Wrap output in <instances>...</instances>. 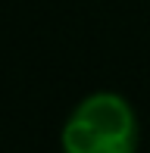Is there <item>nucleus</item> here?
<instances>
[{
	"mask_svg": "<svg viewBox=\"0 0 150 153\" xmlns=\"http://www.w3.org/2000/svg\"><path fill=\"white\" fill-rule=\"evenodd\" d=\"M138 113L116 91H94L78 100L59 131L63 153H138Z\"/></svg>",
	"mask_w": 150,
	"mask_h": 153,
	"instance_id": "obj_1",
	"label": "nucleus"
}]
</instances>
